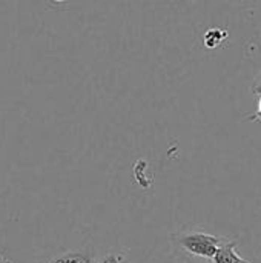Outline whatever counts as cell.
<instances>
[{
	"label": "cell",
	"instance_id": "cell-1",
	"mask_svg": "<svg viewBox=\"0 0 261 263\" xmlns=\"http://www.w3.org/2000/svg\"><path fill=\"white\" fill-rule=\"evenodd\" d=\"M228 239L229 237L217 236L200 228H186L171 236L172 254L211 262L220 245Z\"/></svg>",
	"mask_w": 261,
	"mask_h": 263
},
{
	"label": "cell",
	"instance_id": "cell-2",
	"mask_svg": "<svg viewBox=\"0 0 261 263\" xmlns=\"http://www.w3.org/2000/svg\"><path fill=\"white\" fill-rule=\"evenodd\" d=\"M97 254L98 253L94 247L82 245L77 248H68L58 253H52L34 263H92Z\"/></svg>",
	"mask_w": 261,
	"mask_h": 263
},
{
	"label": "cell",
	"instance_id": "cell-3",
	"mask_svg": "<svg viewBox=\"0 0 261 263\" xmlns=\"http://www.w3.org/2000/svg\"><path fill=\"white\" fill-rule=\"evenodd\" d=\"M237 245H238L237 240L228 239L220 245V248L217 250V253L214 254L209 263H251L237 253Z\"/></svg>",
	"mask_w": 261,
	"mask_h": 263
},
{
	"label": "cell",
	"instance_id": "cell-4",
	"mask_svg": "<svg viewBox=\"0 0 261 263\" xmlns=\"http://www.w3.org/2000/svg\"><path fill=\"white\" fill-rule=\"evenodd\" d=\"M92 263H131L128 259V254L123 250L114 248L105 253L97 254V257L94 259Z\"/></svg>",
	"mask_w": 261,
	"mask_h": 263
},
{
	"label": "cell",
	"instance_id": "cell-5",
	"mask_svg": "<svg viewBox=\"0 0 261 263\" xmlns=\"http://www.w3.org/2000/svg\"><path fill=\"white\" fill-rule=\"evenodd\" d=\"M251 91H252V94H255V96H260L261 94V71L257 74V77L254 79V82H252V85H251Z\"/></svg>",
	"mask_w": 261,
	"mask_h": 263
},
{
	"label": "cell",
	"instance_id": "cell-6",
	"mask_svg": "<svg viewBox=\"0 0 261 263\" xmlns=\"http://www.w3.org/2000/svg\"><path fill=\"white\" fill-rule=\"evenodd\" d=\"M257 97H258V102H257V109H255V112H254V114L248 116V119H249L251 122H261V94L260 96H257Z\"/></svg>",
	"mask_w": 261,
	"mask_h": 263
},
{
	"label": "cell",
	"instance_id": "cell-7",
	"mask_svg": "<svg viewBox=\"0 0 261 263\" xmlns=\"http://www.w3.org/2000/svg\"><path fill=\"white\" fill-rule=\"evenodd\" d=\"M155 263H185L178 256H175V254H171L169 257H166V259H163V260H160V262H155Z\"/></svg>",
	"mask_w": 261,
	"mask_h": 263
},
{
	"label": "cell",
	"instance_id": "cell-8",
	"mask_svg": "<svg viewBox=\"0 0 261 263\" xmlns=\"http://www.w3.org/2000/svg\"><path fill=\"white\" fill-rule=\"evenodd\" d=\"M175 256H178V254H175ZM185 263H205V260H200V259H194V257H188V256H178ZM209 263V262H208Z\"/></svg>",
	"mask_w": 261,
	"mask_h": 263
},
{
	"label": "cell",
	"instance_id": "cell-9",
	"mask_svg": "<svg viewBox=\"0 0 261 263\" xmlns=\"http://www.w3.org/2000/svg\"><path fill=\"white\" fill-rule=\"evenodd\" d=\"M54 2H65V0H54Z\"/></svg>",
	"mask_w": 261,
	"mask_h": 263
}]
</instances>
